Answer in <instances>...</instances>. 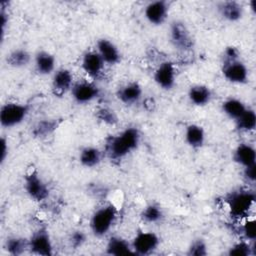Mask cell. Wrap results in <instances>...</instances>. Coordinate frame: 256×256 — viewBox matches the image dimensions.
<instances>
[{
	"label": "cell",
	"instance_id": "18",
	"mask_svg": "<svg viewBox=\"0 0 256 256\" xmlns=\"http://www.w3.org/2000/svg\"><path fill=\"white\" fill-rule=\"evenodd\" d=\"M233 160L243 168L254 165L256 162L255 148L248 143L239 144L233 152Z\"/></svg>",
	"mask_w": 256,
	"mask_h": 256
},
{
	"label": "cell",
	"instance_id": "35",
	"mask_svg": "<svg viewBox=\"0 0 256 256\" xmlns=\"http://www.w3.org/2000/svg\"><path fill=\"white\" fill-rule=\"evenodd\" d=\"M239 59V50L234 46L226 47L224 51V61Z\"/></svg>",
	"mask_w": 256,
	"mask_h": 256
},
{
	"label": "cell",
	"instance_id": "13",
	"mask_svg": "<svg viewBox=\"0 0 256 256\" xmlns=\"http://www.w3.org/2000/svg\"><path fill=\"white\" fill-rule=\"evenodd\" d=\"M104 65V61L96 50L88 51L82 57L81 67L83 71L91 78H98L103 72Z\"/></svg>",
	"mask_w": 256,
	"mask_h": 256
},
{
	"label": "cell",
	"instance_id": "9",
	"mask_svg": "<svg viewBox=\"0 0 256 256\" xmlns=\"http://www.w3.org/2000/svg\"><path fill=\"white\" fill-rule=\"evenodd\" d=\"M222 74L227 81L233 84H245L249 77L247 66L239 59L224 61Z\"/></svg>",
	"mask_w": 256,
	"mask_h": 256
},
{
	"label": "cell",
	"instance_id": "20",
	"mask_svg": "<svg viewBox=\"0 0 256 256\" xmlns=\"http://www.w3.org/2000/svg\"><path fill=\"white\" fill-rule=\"evenodd\" d=\"M189 101L195 106H205L212 99V92L210 88L206 85H193L189 88L188 91Z\"/></svg>",
	"mask_w": 256,
	"mask_h": 256
},
{
	"label": "cell",
	"instance_id": "4",
	"mask_svg": "<svg viewBox=\"0 0 256 256\" xmlns=\"http://www.w3.org/2000/svg\"><path fill=\"white\" fill-rule=\"evenodd\" d=\"M30 108L28 105L18 102H7L0 109V124L4 128H13L21 124L27 118Z\"/></svg>",
	"mask_w": 256,
	"mask_h": 256
},
{
	"label": "cell",
	"instance_id": "15",
	"mask_svg": "<svg viewBox=\"0 0 256 256\" xmlns=\"http://www.w3.org/2000/svg\"><path fill=\"white\" fill-rule=\"evenodd\" d=\"M117 98L125 105H133L138 103L142 99L143 90L139 83L129 82L117 90Z\"/></svg>",
	"mask_w": 256,
	"mask_h": 256
},
{
	"label": "cell",
	"instance_id": "37",
	"mask_svg": "<svg viewBox=\"0 0 256 256\" xmlns=\"http://www.w3.org/2000/svg\"><path fill=\"white\" fill-rule=\"evenodd\" d=\"M8 150H9L8 142H7V140L4 137H2L1 138V156H0L1 164H3L5 162V160H6L7 156H8Z\"/></svg>",
	"mask_w": 256,
	"mask_h": 256
},
{
	"label": "cell",
	"instance_id": "8",
	"mask_svg": "<svg viewBox=\"0 0 256 256\" xmlns=\"http://www.w3.org/2000/svg\"><path fill=\"white\" fill-rule=\"evenodd\" d=\"M169 39L172 45L181 51H187L192 48L193 41L190 32L184 22L175 20L171 23L169 29Z\"/></svg>",
	"mask_w": 256,
	"mask_h": 256
},
{
	"label": "cell",
	"instance_id": "1",
	"mask_svg": "<svg viewBox=\"0 0 256 256\" xmlns=\"http://www.w3.org/2000/svg\"><path fill=\"white\" fill-rule=\"evenodd\" d=\"M140 139L141 135L136 127H127L107 140L106 153L112 160H121L138 148Z\"/></svg>",
	"mask_w": 256,
	"mask_h": 256
},
{
	"label": "cell",
	"instance_id": "26",
	"mask_svg": "<svg viewBox=\"0 0 256 256\" xmlns=\"http://www.w3.org/2000/svg\"><path fill=\"white\" fill-rule=\"evenodd\" d=\"M9 66L14 68H24L28 66L31 62L30 53L23 48H17L12 50L6 58Z\"/></svg>",
	"mask_w": 256,
	"mask_h": 256
},
{
	"label": "cell",
	"instance_id": "31",
	"mask_svg": "<svg viewBox=\"0 0 256 256\" xmlns=\"http://www.w3.org/2000/svg\"><path fill=\"white\" fill-rule=\"evenodd\" d=\"M241 233L246 241L253 242L256 239V222L254 219H247L243 222L241 228Z\"/></svg>",
	"mask_w": 256,
	"mask_h": 256
},
{
	"label": "cell",
	"instance_id": "19",
	"mask_svg": "<svg viewBox=\"0 0 256 256\" xmlns=\"http://www.w3.org/2000/svg\"><path fill=\"white\" fill-rule=\"evenodd\" d=\"M220 16L228 22H237L243 17V7L236 1H224L217 7Z\"/></svg>",
	"mask_w": 256,
	"mask_h": 256
},
{
	"label": "cell",
	"instance_id": "22",
	"mask_svg": "<svg viewBox=\"0 0 256 256\" xmlns=\"http://www.w3.org/2000/svg\"><path fill=\"white\" fill-rule=\"evenodd\" d=\"M106 254L112 256H120L133 254L131 243L119 236H111L106 244Z\"/></svg>",
	"mask_w": 256,
	"mask_h": 256
},
{
	"label": "cell",
	"instance_id": "12",
	"mask_svg": "<svg viewBox=\"0 0 256 256\" xmlns=\"http://www.w3.org/2000/svg\"><path fill=\"white\" fill-rule=\"evenodd\" d=\"M169 13V3L163 0H157L149 2L144 8V17L146 20L154 26L162 25Z\"/></svg>",
	"mask_w": 256,
	"mask_h": 256
},
{
	"label": "cell",
	"instance_id": "28",
	"mask_svg": "<svg viewBox=\"0 0 256 256\" xmlns=\"http://www.w3.org/2000/svg\"><path fill=\"white\" fill-rule=\"evenodd\" d=\"M236 127L243 132L253 131L256 127V113L253 109L247 108L245 112L235 120Z\"/></svg>",
	"mask_w": 256,
	"mask_h": 256
},
{
	"label": "cell",
	"instance_id": "34",
	"mask_svg": "<svg viewBox=\"0 0 256 256\" xmlns=\"http://www.w3.org/2000/svg\"><path fill=\"white\" fill-rule=\"evenodd\" d=\"M85 241H86V235L83 231L76 230L73 233H71L70 242L73 247H75V248L81 247L85 243Z\"/></svg>",
	"mask_w": 256,
	"mask_h": 256
},
{
	"label": "cell",
	"instance_id": "6",
	"mask_svg": "<svg viewBox=\"0 0 256 256\" xmlns=\"http://www.w3.org/2000/svg\"><path fill=\"white\" fill-rule=\"evenodd\" d=\"M29 251L36 255H53V242L49 231L45 227L37 229L29 238Z\"/></svg>",
	"mask_w": 256,
	"mask_h": 256
},
{
	"label": "cell",
	"instance_id": "30",
	"mask_svg": "<svg viewBox=\"0 0 256 256\" xmlns=\"http://www.w3.org/2000/svg\"><path fill=\"white\" fill-rule=\"evenodd\" d=\"M57 127V123L54 120H49V119H44L39 121L33 129V134L36 137H47L50 134H52Z\"/></svg>",
	"mask_w": 256,
	"mask_h": 256
},
{
	"label": "cell",
	"instance_id": "14",
	"mask_svg": "<svg viewBox=\"0 0 256 256\" xmlns=\"http://www.w3.org/2000/svg\"><path fill=\"white\" fill-rule=\"evenodd\" d=\"M96 51L102 58L105 64L115 65L121 59V54L118 47L109 39H99L96 46Z\"/></svg>",
	"mask_w": 256,
	"mask_h": 256
},
{
	"label": "cell",
	"instance_id": "21",
	"mask_svg": "<svg viewBox=\"0 0 256 256\" xmlns=\"http://www.w3.org/2000/svg\"><path fill=\"white\" fill-rule=\"evenodd\" d=\"M184 139L191 148H201L205 143V131L198 124H189L185 128Z\"/></svg>",
	"mask_w": 256,
	"mask_h": 256
},
{
	"label": "cell",
	"instance_id": "27",
	"mask_svg": "<svg viewBox=\"0 0 256 256\" xmlns=\"http://www.w3.org/2000/svg\"><path fill=\"white\" fill-rule=\"evenodd\" d=\"M164 218V212L162 208L155 203L148 204L141 212V219L147 224L160 223Z\"/></svg>",
	"mask_w": 256,
	"mask_h": 256
},
{
	"label": "cell",
	"instance_id": "11",
	"mask_svg": "<svg viewBox=\"0 0 256 256\" xmlns=\"http://www.w3.org/2000/svg\"><path fill=\"white\" fill-rule=\"evenodd\" d=\"M154 81L163 90H171L176 83V69L172 62L163 61L154 71Z\"/></svg>",
	"mask_w": 256,
	"mask_h": 256
},
{
	"label": "cell",
	"instance_id": "7",
	"mask_svg": "<svg viewBox=\"0 0 256 256\" xmlns=\"http://www.w3.org/2000/svg\"><path fill=\"white\" fill-rule=\"evenodd\" d=\"M159 243L160 239L154 232L140 231L131 242L133 254L150 255L158 248Z\"/></svg>",
	"mask_w": 256,
	"mask_h": 256
},
{
	"label": "cell",
	"instance_id": "3",
	"mask_svg": "<svg viewBox=\"0 0 256 256\" xmlns=\"http://www.w3.org/2000/svg\"><path fill=\"white\" fill-rule=\"evenodd\" d=\"M226 202L232 216L237 218L245 217L254 205L255 193L246 189L233 191L227 196Z\"/></svg>",
	"mask_w": 256,
	"mask_h": 256
},
{
	"label": "cell",
	"instance_id": "32",
	"mask_svg": "<svg viewBox=\"0 0 256 256\" xmlns=\"http://www.w3.org/2000/svg\"><path fill=\"white\" fill-rule=\"evenodd\" d=\"M187 254L189 256H205L208 254L207 244L202 239H196L191 242Z\"/></svg>",
	"mask_w": 256,
	"mask_h": 256
},
{
	"label": "cell",
	"instance_id": "24",
	"mask_svg": "<svg viewBox=\"0 0 256 256\" xmlns=\"http://www.w3.org/2000/svg\"><path fill=\"white\" fill-rule=\"evenodd\" d=\"M4 249L6 252L13 256H18L24 254L29 250V239L23 238L21 236H10L6 239L4 243Z\"/></svg>",
	"mask_w": 256,
	"mask_h": 256
},
{
	"label": "cell",
	"instance_id": "25",
	"mask_svg": "<svg viewBox=\"0 0 256 256\" xmlns=\"http://www.w3.org/2000/svg\"><path fill=\"white\" fill-rule=\"evenodd\" d=\"M221 107L223 113L234 121L238 119L247 109L245 104L240 99L234 97L227 98L225 101H223Z\"/></svg>",
	"mask_w": 256,
	"mask_h": 256
},
{
	"label": "cell",
	"instance_id": "16",
	"mask_svg": "<svg viewBox=\"0 0 256 256\" xmlns=\"http://www.w3.org/2000/svg\"><path fill=\"white\" fill-rule=\"evenodd\" d=\"M74 85L73 74L69 69L60 68L53 73L52 77V87L56 94H63Z\"/></svg>",
	"mask_w": 256,
	"mask_h": 256
},
{
	"label": "cell",
	"instance_id": "33",
	"mask_svg": "<svg viewBox=\"0 0 256 256\" xmlns=\"http://www.w3.org/2000/svg\"><path fill=\"white\" fill-rule=\"evenodd\" d=\"M97 117L104 123L109 124V125H114L118 122V118L116 113L110 109V108H101L97 112Z\"/></svg>",
	"mask_w": 256,
	"mask_h": 256
},
{
	"label": "cell",
	"instance_id": "36",
	"mask_svg": "<svg viewBox=\"0 0 256 256\" xmlns=\"http://www.w3.org/2000/svg\"><path fill=\"white\" fill-rule=\"evenodd\" d=\"M243 176L248 182H254L256 179V165H251L244 167L243 170Z\"/></svg>",
	"mask_w": 256,
	"mask_h": 256
},
{
	"label": "cell",
	"instance_id": "17",
	"mask_svg": "<svg viewBox=\"0 0 256 256\" xmlns=\"http://www.w3.org/2000/svg\"><path fill=\"white\" fill-rule=\"evenodd\" d=\"M34 65L36 71L40 75H50L55 72L56 67V59L53 54L48 51L41 50L35 54L34 57Z\"/></svg>",
	"mask_w": 256,
	"mask_h": 256
},
{
	"label": "cell",
	"instance_id": "10",
	"mask_svg": "<svg viewBox=\"0 0 256 256\" xmlns=\"http://www.w3.org/2000/svg\"><path fill=\"white\" fill-rule=\"evenodd\" d=\"M71 95L73 100L78 104H87L100 96L99 87L89 81H79L74 83L71 88Z\"/></svg>",
	"mask_w": 256,
	"mask_h": 256
},
{
	"label": "cell",
	"instance_id": "23",
	"mask_svg": "<svg viewBox=\"0 0 256 256\" xmlns=\"http://www.w3.org/2000/svg\"><path fill=\"white\" fill-rule=\"evenodd\" d=\"M103 158L102 151L95 146H86L79 153V162L82 166L93 168L98 166Z\"/></svg>",
	"mask_w": 256,
	"mask_h": 256
},
{
	"label": "cell",
	"instance_id": "29",
	"mask_svg": "<svg viewBox=\"0 0 256 256\" xmlns=\"http://www.w3.org/2000/svg\"><path fill=\"white\" fill-rule=\"evenodd\" d=\"M229 256H250L255 254V241L249 242L246 240L233 244L227 251Z\"/></svg>",
	"mask_w": 256,
	"mask_h": 256
},
{
	"label": "cell",
	"instance_id": "38",
	"mask_svg": "<svg viewBox=\"0 0 256 256\" xmlns=\"http://www.w3.org/2000/svg\"><path fill=\"white\" fill-rule=\"evenodd\" d=\"M255 5H256V1H255V0H252V1L250 2V7H251V10H252L253 12H255Z\"/></svg>",
	"mask_w": 256,
	"mask_h": 256
},
{
	"label": "cell",
	"instance_id": "2",
	"mask_svg": "<svg viewBox=\"0 0 256 256\" xmlns=\"http://www.w3.org/2000/svg\"><path fill=\"white\" fill-rule=\"evenodd\" d=\"M117 219V209L113 204H104L94 211L90 219V230L96 237L109 233Z\"/></svg>",
	"mask_w": 256,
	"mask_h": 256
},
{
	"label": "cell",
	"instance_id": "5",
	"mask_svg": "<svg viewBox=\"0 0 256 256\" xmlns=\"http://www.w3.org/2000/svg\"><path fill=\"white\" fill-rule=\"evenodd\" d=\"M24 189L26 194L36 202L46 200L50 194L48 185L36 170H31L24 176Z\"/></svg>",
	"mask_w": 256,
	"mask_h": 256
}]
</instances>
